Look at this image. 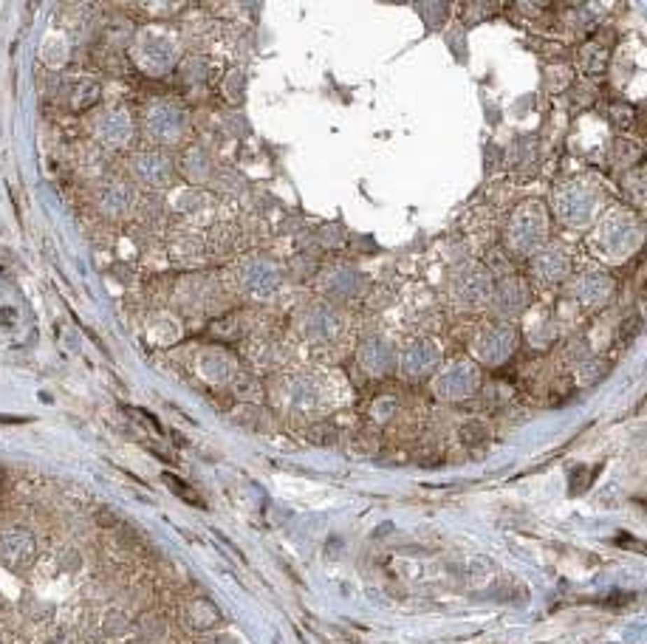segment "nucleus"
Returning a JSON list of instances; mask_svg holds the SVG:
<instances>
[{
    "instance_id": "obj_2",
    "label": "nucleus",
    "mask_w": 647,
    "mask_h": 644,
    "mask_svg": "<svg viewBox=\"0 0 647 644\" xmlns=\"http://www.w3.org/2000/svg\"><path fill=\"white\" fill-rule=\"evenodd\" d=\"M0 483H3V469H0Z\"/></svg>"
},
{
    "instance_id": "obj_1",
    "label": "nucleus",
    "mask_w": 647,
    "mask_h": 644,
    "mask_svg": "<svg viewBox=\"0 0 647 644\" xmlns=\"http://www.w3.org/2000/svg\"><path fill=\"white\" fill-rule=\"evenodd\" d=\"M164 480H167V483H173V492H176V494H181V497L187 500V503H192V506H204V500H201V497H198V494H195V492H192V489H190L181 478H176V475H170V472H167V475H164Z\"/></svg>"
}]
</instances>
